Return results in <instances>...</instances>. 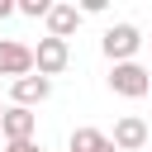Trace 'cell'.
<instances>
[{
  "label": "cell",
  "mask_w": 152,
  "mask_h": 152,
  "mask_svg": "<svg viewBox=\"0 0 152 152\" xmlns=\"http://www.w3.org/2000/svg\"><path fill=\"white\" fill-rule=\"evenodd\" d=\"M109 90L124 95V100H142V95L152 90V76H147V66H138V62H114V66H109Z\"/></svg>",
  "instance_id": "1"
},
{
  "label": "cell",
  "mask_w": 152,
  "mask_h": 152,
  "mask_svg": "<svg viewBox=\"0 0 152 152\" xmlns=\"http://www.w3.org/2000/svg\"><path fill=\"white\" fill-rule=\"evenodd\" d=\"M66 66H71V48H66L62 38H38V48H33V71L52 81V76H62Z\"/></svg>",
  "instance_id": "2"
},
{
  "label": "cell",
  "mask_w": 152,
  "mask_h": 152,
  "mask_svg": "<svg viewBox=\"0 0 152 152\" xmlns=\"http://www.w3.org/2000/svg\"><path fill=\"white\" fill-rule=\"evenodd\" d=\"M100 48H104V57H109V62H133V52L142 48V33H138L133 24H114V28H104Z\"/></svg>",
  "instance_id": "3"
},
{
  "label": "cell",
  "mask_w": 152,
  "mask_h": 152,
  "mask_svg": "<svg viewBox=\"0 0 152 152\" xmlns=\"http://www.w3.org/2000/svg\"><path fill=\"white\" fill-rule=\"evenodd\" d=\"M0 76H33V48L19 38H0Z\"/></svg>",
  "instance_id": "4"
},
{
  "label": "cell",
  "mask_w": 152,
  "mask_h": 152,
  "mask_svg": "<svg viewBox=\"0 0 152 152\" xmlns=\"http://www.w3.org/2000/svg\"><path fill=\"white\" fill-rule=\"evenodd\" d=\"M0 133H5V142H33V133H38V114L24 109V104H10L5 119H0Z\"/></svg>",
  "instance_id": "5"
},
{
  "label": "cell",
  "mask_w": 152,
  "mask_h": 152,
  "mask_svg": "<svg viewBox=\"0 0 152 152\" xmlns=\"http://www.w3.org/2000/svg\"><path fill=\"white\" fill-rule=\"evenodd\" d=\"M114 147L119 152H147V124L138 114H124L114 124Z\"/></svg>",
  "instance_id": "6"
},
{
  "label": "cell",
  "mask_w": 152,
  "mask_h": 152,
  "mask_svg": "<svg viewBox=\"0 0 152 152\" xmlns=\"http://www.w3.org/2000/svg\"><path fill=\"white\" fill-rule=\"evenodd\" d=\"M48 95H52V81H48V76H19V81L10 86V100H14V104H24V109L43 104Z\"/></svg>",
  "instance_id": "7"
},
{
  "label": "cell",
  "mask_w": 152,
  "mask_h": 152,
  "mask_svg": "<svg viewBox=\"0 0 152 152\" xmlns=\"http://www.w3.org/2000/svg\"><path fill=\"white\" fill-rule=\"evenodd\" d=\"M66 152H119V147H114V138H109V133H100V128L81 124V128H71Z\"/></svg>",
  "instance_id": "8"
},
{
  "label": "cell",
  "mask_w": 152,
  "mask_h": 152,
  "mask_svg": "<svg viewBox=\"0 0 152 152\" xmlns=\"http://www.w3.org/2000/svg\"><path fill=\"white\" fill-rule=\"evenodd\" d=\"M76 28H81V10H76V5H66V0H62V5H52V14H48V38H62V43H66Z\"/></svg>",
  "instance_id": "9"
},
{
  "label": "cell",
  "mask_w": 152,
  "mask_h": 152,
  "mask_svg": "<svg viewBox=\"0 0 152 152\" xmlns=\"http://www.w3.org/2000/svg\"><path fill=\"white\" fill-rule=\"evenodd\" d=\"M19 14H28V19H48V14H52V0H19Z\"/></svg>",
  "instance_id": "10"
},
{
  "label": "cell",
  "mask_w": 152,
  "mask_h": 152,
  "mask_svg": "<svg viewBox=\"0 0 152 152\" xmlns=\"http://www.w3.org/2000/svg\"><path fill=\"white\" fill-rule=\"evenodd\" d=\"M76 10H81V14H100V10H104V0H81Z\"/></svg>",
  "instance_id": "11"
},
{
  "label": "cell",
  "mask_w": 152,
  "mask_h": 152,
  "mask_svg": "<svg viewBox=\"0 0 152 152\" xmlns=\"http://www.w3.org/2000/svg\"><path fill=\"white\" fill-rule=\"evenodd\" d=\"M5 152H43V147H38V142H10Z\"/></svg>",
  "instance_id": "12"
},
{
  "label": "cell",
  "mask_w": 152,
  "mask_h": 152,
  "mask_svg": "<svg viewBox=\"0 0 152 152\" xmlns=\"http://www.w3.org/2000/svg\"><path fill=\"white\" fill-rule=\"evenodd\" d=\"M14 10H19V5H14V0H0V19H10V14H14Z\"/></svg>",
  "instance_id": "13"
},
{
  "label": "cell",
  "mask_w": 152,
  "mask_h": 152,
  "mask_svg": "<svg viewBox=\"0 0 152 152\" xmlns=\"http://www.w3.org/2000/svg\"><path fill=\"white\" fill-rule=\"evenodd\" d=\"M0 119H5V104H0Z\"/></svg>",
  "instance_id": "14"
},
{
  "label": "cell",
  "mask_w": 152,
  "mask_h": 152,
  "mask_svg": "<svg viewBox=\"0 0 152 152\" xmlns=\"http://www.w3.org/2000/svg\"><path fill=\"white\" fill-rule=\"evenodd\" d=\"M147 76H152V66H147Z\"/></svg>",
  "instance_id": "15"
}]
</instances>
